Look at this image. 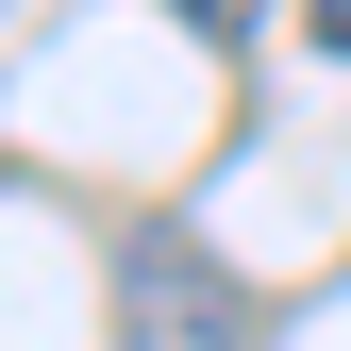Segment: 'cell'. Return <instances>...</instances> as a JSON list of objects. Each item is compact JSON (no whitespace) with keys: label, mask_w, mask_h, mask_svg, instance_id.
Returning <instances> with one entry per match:
<instances>
[{"label":"cell","mask_w":351,"mask_h":351,"mask_svg":"<svg viewBox=\"0 0 351 351\" xmlns=\"http://www.w3.org/2000/svg\"><path fill=\"white\" fill-rule=\"evenodd\" d=\"M301 34H318V51H335V67H351V0H301Z\"/></svg>","instance_id":"obj_3"},{"label":"cell","mask_w":351,"mask_h":351,"mask_svg":"<svg viewBox=\"0 0 351 351\" xmlns=\"http://www.w3.org/2000/svg\"><path fill=\"white\" fill-rule=\"evenodd\" d=\"M167 17H184L201 51H251V17H268V0H167Z\"/></svg>","instance_id":"obj_2"},{"label":"cell","mask_w":351,"mask_h":351,"mask_svg":"<svg viewBox=\"0 0 351 351\" xmlns=\"http://www.w3.org/2000/svg\"><path fill=\"white\" fill-rule=\"evenodd\" d=\"M268 335V301H251L184 217H134L117 234V351H251Z\"/></svg>","instance_id":"obj_1"}]
</instances>
